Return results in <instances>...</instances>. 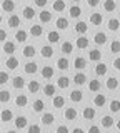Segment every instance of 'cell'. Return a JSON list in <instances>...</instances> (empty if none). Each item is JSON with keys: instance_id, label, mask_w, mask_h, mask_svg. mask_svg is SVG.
Instances as JSON below:
<instances>
[{"instance_id": "obj_5", "label": "cell", "mask_w": 120, "mask_h": 133, "mask_svg": "<svg viewBox=\"0 0 120 133\" xmlns=\"http://www.w3.org/2000/svg\"><path fill=\"white\" fill-rule=\"evenodd\" d=\"M0 120L5 122V123L12 122V120H14V111H12L10 108H3V110L0 111Z\"/></svg>"}, {"instance_id": "obj_61", "label": "cell", "mask_w": 120, "mask_h": 133, "mask_svg": "<svg viewBox=\"0 0 120 133\" xmlns=\"http://www.w3.org/2000/svg\"><path fill=\"white\" fill-rule=\"evenodd\" d=\"M72 2H75V3H77V2H80V0H72Z\"/></svg>"}, {"instance_id": "obj_55", "label": "cell", "mask_w": 120, "mask_h": 133, "mask_svg": "<svg viewBox=\"0 0 120 133\" xmlns=\"http://www.w3.org/2000/svg\"><path fill=\"white\" fill-rule=\"evenodd\" d=\"M100 3V0H87V5L89 7H97Z\"/></svg>"}, {"instance_id": "obj_6", "label": "cell", "mask_w": 120, "mask_h": 133, "mask_svg": "<svg viewBox=\"0 0 120 133\" xmlns=\"http://www.w3.org/2000/svg\"><path fill=\"white\" fill-rule=\"evenodd\" d=\"M68 98L72 100L73 103H80L82 100H84V91L82 90H72L70 95H68Z\"/></svg>"}, {"instance_id": "obj_10", "label": "cell", "mask_w": 120, "mask_h": 133, "mask_svg": "<svg viewBox=\"0 0 120 133\" xmlns=\"http://www.w3.org/2000/svg\"><path fill=\"white\" fill-rule=\"evenodd\" d=\"M95 115H97V111H95V108H92V107H85L84 111H82V116H84V120H93Z\"/></svg>"}, {"instance_id": "obj_15", "label": "cell", "mask_w": 120, "mask_h": 133, "mask_svg": "<svg viewBox=\"0 0 120 133\" xmlns=\"http://www.w3.org/2000/svg\"><path fill=\"white\" fill-rule=\"evenodd\" d=\"M102 22H103V17H102V14H98V12H93V14L90 15V23L95 25V27H100Z\"/></svg>"}, {"instance_id": "obj_20", "label": "cell", "mask_w": 120, "mask_h": 133, "mask_svg": "<svg viewBox=\"0 0 120 133\" xmlns=\"http://www.w3.org/2000/svg\"><path fill=\"white\" fill-rule=\"evenodd\" d=\"M55 27L59 28L60 32L67 30V28H68V20L65 18V17H59V18H57V22H55Z\"/></svg>"}, {"instance_id": "obj_46", "label": "cell", "mask_w": 120, "mask_h": 133, "mask_svg": "<svg viewBox=\"0 0 120 133\" xmlns=\"http://www.w3.org/2000/svg\"><path fill=\"white\" fill-rule=\"evenodd\" d=\"M10 98H12V95H10L9 90H2L0 91V103H9Z\"/></svg>"}, {"instance_id": "obj_7", "label": "cell", "mask_w": 120, "mask_h": 133, "mask_svg": "<svg viewBox=\"0 0 120 133\" xmlns=\"http://www.w3.org/2000/svg\"><path fill=\"white\" fill-rule=\"evenodd\" d=\"M77 110L73 107H68V108H65V111H64V116H65V120H68V122H73V120H77Z\"/></svg>"}, {"instance_id": "obj_49", "label": "cell", "mask_w": 120, "mask_h": 133, "mask_svg": "<svg viewBox=\"0 0 120 133\" xmlns=\"http://www.w3.org/2000/svg\"><path fill=\"white\" fill-rule=\"evenodd\" d=\"M9 80H10L9 72H7V70H2V72H0V85H5Z\"/></svg>"}, {"instance_id": "obj_8", "label": "cell", "mask_w": 120, "mask_h": 133, "mask_svg": "<svg viewBox=\"0 0 120 133\" xmlns=\"http://www.w3.org/2000/svg\"><path fill=\"white\" fill-rule=\"evenodd\" d=\"M73 30H75L78 35H85L87 30H89V27H87V22H84V20H78V22L75 23V27H73Z\"/></svg>"}, {"instance_id": "obj_17", "label": "cell", "mask_w": 120, "mask_h": 133, "mask_svg": "<svg viewBox=\"0 0 120 133\" xmlns=\"http://www.w3.org/2000/svg\"><path fill=\"white\" fill-rule=\"evenodd\" d=\"M105 103H107V97L103 93H97L93 97V105L95 107H100L102 108V107H105Z\"/></svg>"}, {"instance_id": "obj_35", "label": "cell", "mask_w": 120, "mask_h": 133, "mask_svg": "<svg viewBox=\"0 0 120 133\" xmlns=\"http://www.w3.org/2000/svg\"><path fill=\"white\" fill-rule=\"evenodd\" d=\"M27 37H28V33H27L25 30H22V28L15 32V40H17L18 43H23V42H27Z\"/></svg>"}, {"instance_id": "obj_31", "label": "cell", "mask_w": 120, "mask_h": 133, "mask_svg": "<svg viewBox=\"0 0 120 133\" xmlns=\"http://www.w3.org/2000/svg\"><path fill=\"white\" fill-rule=\"evenodd\" d=\"M40 55H42L43 58H52V57H53V48H52V45H43L42 50H40Z\"/></svg>"}, {"instance_id": "obj_52", "label": "cell", "mask_w": 120, "mask_h": 133, "mask_svg": "<svg viewBox=\"0 0 120 133\" xmlns=\"http://www.w3.org/2000/svg\"><path fill=\"white\" fill-rule=\"evenodd\" d=\"M47 2H48V0H34V5L43 8V7H47Z\"/></svg>"}, {"instance_id": "obj_41", "label": "cell", "mask_w": 120, "mask_h": 133, "mask_svg": "<svg viewBox=\"0 0 120 133\" xmlns=\"http://www.w3.org/2000/svg\"><path fill=\"white\" fill-rule=\"evenodd\" d=\"M100 123H102L103 128H110V127H113V118H112L110 115H103L102 120H100Z\"/></svg>"}, {"instance_id": "obj_64", "label": "cell", "mask_w": 120, "mask_h": 133, "mask_svg": "<svg viewBox=\"0 0 120 133\" xmlns=\"http://www.w3.org/2000/svg\"><path fill=\"white\" fill-rule=\"evenodd\" d=\"M47 133H48V131H47Z\"/></svg>"}, {"instance_id": "obj_27", "label": "cell", "mask_w": 120, "mask_h": 133, "mask_svg": "<svg viewBox=\"0 0 120 133\" xmlns=\"http://www.w3.org/2000/svg\"><path fill=\"white\" fill-rule=\"evenodd\" d=\"M60 50H62V53H65V55H70V53L73 52V43L68 42V40H65L64 43L60 45Z\"/></svg>"}, {"instance_id": "obj_56", "label": "cell", "mask_w": 120, "mask_h": 133, "mask_svg": "<svg viewBox=\"0 0 120 133\" xmlns=\"http://www.w3.org/2000/svg\"><path fill=\"white\" fill-rule=\"evenodd\" d=\"M5 40H7V32L0 28V42H2V43H3V42H5Z\"/></svg>"}, {"instance_id": "obj_29", "label": "cell", "mask_w": 120, "mask_h": 133, "mask_svg": "<svg viewBox=\"0 0 120 133\" xmlns=\"http://www.w3.org/2000/svg\"><path fill=\"white\" fill-rule=\"evenodd\" d=\"M22 15H23V18H25V20H32L35 17V8L34 7H23Z\"/></svg>"}, {"instance_id": "obj_12", "label": "cell", "mask_w": 120, "mask_h": 133, "mask_svg": "<svg viewBox=\"0 0 120 133\" xmlns=\"http://www.w3.org/2000/svg\"><path fill=\"white\" fill-rule=\"evenodd\" d=\"M87 47H89V38H87V37H84V35H80V37L75 40V48H78V50H85Z\"/></svg>"}, {"instance_id": "obj_47", "label": "cell", "mask_w": 120, "mask_h": 133, "mask_svg": "<svg viewBox=\"0 0 120 133\" xmlns=\"http://www.w3.org/2000/svg\"><path fill=\"white\" fill-rule=\"evenodd\" d=\"M109 108H110L112 113H118V111H120V100H112Z\"/></svg>"}, {"instance_id": "obj_62", "label": "cell", "mask_w": 120, "mask_h": 133, "mask_svg": "<svg viewBox=\"0 0 120 133\" xmlns=\"http://www.w3.org/2000/svg\"><path fill=\"white\" fill-rule=\"evenodd\" d=\"M0 60H2V58H0Z\"/></svg>"}, {"instance_id": "obj_2", "label": "cell", "mask_w": 120, "mask_h": 133, "mask_svg": "<svg viewBox=\"0 0 120 133\" xmlns=\"http://www.w3.org/2000/svg\"><path fill=\"white\" fill-rule=\"evenodd\" d=\"M18 65H20L18 58H15L14 55H10V57L5 60V66H7V70H17V68H18Z\"/></svg>"}, {"instance_id": "obj_42", "label": "cell", "mask_w": 120, "mask_h": 133, "mask_svg": "<svg viewBox=\"0 0 120 133\" xmlns=\"http://www.w3.org/2000/svg\"><path fill=\"white\" fill-rule=\"evenodd\" d=\"M53 122H55V116H53V113H50V111L42 113V123L43 125H52Z\"/></svg>"}, {"instance_id": "obj_59", "label": "cell", "mask_w": 120, "mask_h": 133, "mask_svg": "<svg viewBox=\"0 0 120 133\" xmlns=\"http://www.w3.org/2000/svg\"><path fill=\"white\" fill-rule=\"evenodd\" d=\"M7 133H17V130H9Z\"/></svg>"}, {"instance_id": "obj_39", "label": "cell", "mask_w": 120, "mask_h": 133, "mask_svg": "<svg viewBox=\"0 0 120 133\" xmlns=\"http://www.w3.org/2000/svg\"><path fill=\"white\" fill-rule=\"evenodd\" d=\"M115 8H117V2L115 0H105L103 2V10L105 12H115Z\"/></svg>"}, {"instance_id": "obj_19", "label": "cell", "mask_w": 120, "mask_h": 133, "mask_svg": "<svg viewBox=\"0 0 120 133\" xmlns=\"http://www.w3.org/2000/svg\"><path fill=\"white\" fill-rule=\"evenodd\" d=\"M2 10L7 12V14H12L15 10V2L14 0H3L2 2Z\"/></svg>"}, {"instance_id": "obj_34", "label": "cell", "mask_w": 120, "mask_h": 133, "mask_svg": "<svg viewBox=\"0 0 120 133\" xmlns=\"http://www.w3.org/2000/svg\"><path fill=\"white\" fill-rule=\"evenodd\" d=\"M89 80V78H87V75L85 73H75L73 75V83H75V85H85V82Z\"/></svg>"}, {"instance_id": "obj_9", "label": "cell", "mask_w": 120, "mask_h": 133, "mask_svg": "<svg viewBox=\"0 0 120 133\" xmlns=\"http://www.w3.org/2000/svg\"><path fill=\"white\" fill-rule=\"evenodd\" d=\"M52 105L60 110V108L65 107V98L62 97V95H53V97H52Z\"/></svg>"}, {"instance_id": "obj_54", "label": "cell", "mask_w": 120, "mask_h": 133, "mask_svg": "<svg viewBox=\"0 0 120 133\" xmlns=\"http://www.w3.org/2000/svg\"><path fill=\"white\" fill-rule=\"evenodd\" d=\"M87 133H100V127H97V125H92V127L89 128V131Z\"/></svg>"}, {"instance_id": "obj_33", "label": "cell", "mask_w": 120, "mask_h": 133, "mask_svg": "<svg viewBox=\"0 0 120 133\" xmlns=\"http://www.w3.org/2000/svg\"><path fill=\"white\" fill-rule=\"evenodd\" d=\"M40 73H42V77L45 78V80H50V78L53 77V73H55V70H53V66H43V68H42V72H40Z\"/></svg>"}, {"instance_id": "obj_50", "label": "cell", "mask_w": 120, "mask_h": 133, "mask_svg": "<svg viewBox=\"0 0 120 133\" xmlns=\"http://www.w3.org/2000/svg\"><path fill=\"white\" fill-rule=\"evenodd\" d=\"M27 133H42V131H40V125H37V123L28 125V127H27Z\"/></svg>"}, {"instance_id": "obj_1", "label": "cell", "mask_w": 120, "mask_h": 133, "mask_svg": "<svg viewBox=\"0 0 120 133\" xmlns=\"http://www.w3.org/2000/svg\"><path fill=\"white\" fill-rule=\"evenodd\" d=\"M28 127V120L25 115H18L17 118H15V128L17 130H23V128Z\"/></svg>"}, {"instance_id": "obj_28", "label": "cell", "mask_w": 120, "mask_h": 133, "mask_svg": "<svg viewBox=\"0 0 120 133\" xmlns=\"http://www.w3.org/2000/svg\"><path fill=\"white\" fill-rule=\"evenodd\" d=\"M87 66V60L84 57H77V58H73V68H77V70H84Z\"/></svg>"}, {"instance_id": "obj_23", "label": "cell", "mask_w": 120, "mask_h": 133, "mask_svg": "<svg viewBox=\"0 0 120 133\" xmlns=\"http://www.w3.org/2000/svg\"><path fill=\"white\" fill-rule=\"evenodd\" d=\"M100 58H102V52L98 48H92L89 52V60L90 62H100Z\"/></svg>"}, {"instance_id": "obj_16", "label": "cell", "mask_w": 120, "mask_h": 133, "mask_svg": "<svg viewBox=\"0 0 120 133\" xmlns=\"http://www.w3.org/2000/svg\"><path fill=\"white\" fill-rule=\"evenodd\" d=\"M57 68L59 70H68L70 68V62H68V58L67 57H60L59 60H57Z\"/></svg>"}, {"instance_id": "obj_32", "label": "cell", "mask_w": 120, "mask_h": 133, "mask_svg": "<svg viewBox=\"0 0 120 133\" xmlns=\"http://www.w3.org/2000/svg\"><path fill=\"white\" fill-rule=\"evenodd\" d=\"M65 0H55L53 2V5H52V8H53V12H57V14H62V12L65 10Z\"/></svg>"}, {"instance_id": "obj_40", "label": "cell", "mask_w": 120, "mask_h": 133, "mask_svg": "<svg viewBox=\"0 0 120 133\" xmlns=\"http://www.w3.org/2000/svg\"><path fill=\"white\" fill-rule=\"evenodd\" d=\"M12 85H14V88L22 90L23 87H25V80H23V77H15L14 80H12Z\"/></svg>"}, {"instance_id": "obj_58", "label": "cell", "mask_w": 120, "mask_h": 133, "mask_svg": "<svg viewBox=\"0 0 120 133\" xmlns=\"http://www.w3.org/2000/svg\"><path fill=\"white\" fill-rule=\"evenodd\" d=\"M115 127H117V130H118V131H120V118H118V120H117V122H115Z\"/></svg>"}, {"instance_id": "obj_51", "label": "cell", "mask_w": 120, "mask_h": 133, "mask_svg": "<svg viewBox=\"0 0 120 133\" xmlns=\"http://www.w3.org/2000/svg\"><path fill=\"white\" fill-rule=\"evenodd\" d=\"M55 133H70V130H68L67 125H59V127H57V131H55Z\"/></svg>"}, {"instance_id": "obj_45", "label": "cell", "mask_w": 120, "mask_h": 133, "mask_svg": "<svg viewBox=\"0 0 120 133\" xmlns=\"http://www.w3.org/2000/svg\"><path fill=\"white\" fill-rule=\"evenodd\" d=\"M68 85H70L68 77H59V80H57V87L59 88H68Z\"/></svg>"}, {"instance_id": "obj_14", "label": "cell", "mask_w": 120, "mask_h": 133, "mask_svg": "<svg viewBox=\"0 0 120 133\" xmlns=\"http://www.w3.org/2000/svg\"><path fill=\"white\" fill-rule=\"evenodd\" d=\"M32 110H34V113H43V110H45V102L43 100H35L34 102V105H32Z\"/></svg>"}, {"instance_id": "obj_13", "label": "cell", "mask_w": 120, "mask_h": 133, "mask_svg": "<svg viewBox=\"0 0 120 133\" xmlns=\"http://www.w3.org/2000/svg\"><path fill=\"white\" fill-rule=\"evenodd\" d=\"M105 87H107V90H110V91L117 90V88H118V78H115V77H109V78H107Z\"/></svg>"}, {"instance_id": "obj_24", "label": "cell", "mask_w": 120, "mask_h": 133, "mask_svg": "<svg viewBox=\"0 0 120 133\" xmlns=\"http://www.w3.org/2000/svg\"><path fill=\"white\" fill-rule=\"evenodd\" d=\"M22 53H23V57H27V58H34L35 57V53H37V50L34 45H25L22 50Z\"/></svg>"}, {"instance_id": "obj_57", "label": "cell", "mask_w": 120, "mask_h": 133, "mask_svg": "<svg viewBox=\"0 0 120 133\" xmlns=\"http://www.w3.org/2000/svg\"><path fill=\"white\" fill-rule=\"evenodd\" d=\"M70 133H85V131H84V128H80V127H77V128H73V130H72V131H70Z\"/></svg>"}, {"instance_id": "obj_4", "label": "cell", "mask_w": 120, "mask_h": 133, "mask_svg": "<svg viewBox=\"0 0 120 133\" xmlns=\"http://www.w3.org/2000/svg\"><path fill=\"white\" fill-rule=\"evenodd\" d=\"M2 50H3V53L14 55V53H15V50H17V47H15V43H14V42L5 40V42H3V45H2Z\"/></svg>"}, {"instance_id": "obj_38", "label": "cell", "mask_w": 120, "mask_h": 133, "mask_svg": "<svg viewBox=\"0 0 120 133\" xmlns=\"http://www.w3.org/2000/svg\"><path fill=\"white\" fill-rule=\"evenodd\" d=\"M102 85H100V80H90L89 82V90L92 91V93H97V91H100Z\"/></svg>"}, {"instance_id": "obj_43", "label": "cell", "mask_w": 120, "mask_h": 133, "mask_svg": "<svg viewBox=\"0 0 120 133\" xmlns=\"http://www.w3.org/2000/svg\"><path fill=\"white\" fill-rule=\"evenodd\" d=\"M39 18H40V22H42V23H48L52 20V14L48 10H42L39 14Z\"/></svg>"}, {"instance_id": "obj_48", "label": "cell", "mask_w": 120, "mask_h": 133, "mask_svg": "<svg viewBox=\"0 0 120 133\" xmlns=\"http://www.w3.org/2000/svg\"><path fill=\"white\" fill-rule=\"evenodd\" d=\"M110 52H112V53H120V40H112V43H110Z\"/></svg>"}, {"instance_id": "obj_37", "label": "cell", "mask_w": 120, "mask_h": 133, "mask_svg": "<svg viewBox=\"0 0 120 133\" xmlns=\"http://www.w3.org/2000/svg\"><path fill=\"white\" fill-rule=\"evenodd\" d=\"M68 15L72 17V18H78V17L82 15V8L78 7V5H72L68 8Z\"/></svg>"}, {"instance_id": "obj_22", "label": "cell", "mask_w": 120, "mask_h": 133, "mask_svg": "<svg viewBox=\"0 0 120 133\" xmlns=\"http://www.w3.org/2000/svg\"><path fill=\"white\" fill-rule=\"evenodd\" d=\"M42 91H43V95L45 97H53V95L57 93V87L55 85H52V83H47V85L42 88Z\"/></svg>"}, {"instance_id": "obj_36", "label": "cell", "mask_w": 120, "mask_h": 133, "mask_svg": "<svg viewBox=\"0 0 120 133\" xmlns=\"http://www.w3.org/2000/svg\"><path fill=\"white\" fill-rule=\"evenodd\" d=\"M27 103H28V98H27V95H22L20 93L17 98H15V105H17L18 108H23V107H27Z\"/></svg>"}, {"instance_id": "obj_60", "label": "cell", "mask_w": 120, "mask_h": 133, "mask_svg": "<svg viewBox=\"0 0 120 133\" xmlns=\"http://www.w3.org/2000/svg\"><path fill=\"white\" fill-rule=\"evenodd\" d=\"M2 20H3V18H2V15H0V23H2Z\"/></svg>"}, {"instance_id": "obj_21", "label": "cell", "mask_w": 120, "mask_h": 133, "mask_svg": "<svg viewBox=\"0 0 120 133\" xmlns=\"http://www.w3.org/2000/svg\"><path fill=\"white\" fill-rule=\"evenodd\" d=\"M28 33H30L32 37H42L43 35V27H42V25H39V23L32 25L30 30H28Z\"/></svg>"}, {"instance_id": "obj_18", "label": "cell", "mask_w": 120, "mask_h": 133, "mask_svg": "<svg viewBox=\"0 0 120 133\" xmlns=\"http://www.w3.org/2000/svg\"><path fill=\"white\" fill-rule=\"evenodd\" d=\"M47 40L50 42V43H59L60 42V32L59 30H50L47 33Z\"/></svg>"}, {"instance_id": "obj_11", "label": "cell", "mask_w": 120, "mask_h": 133, "mask_svg": "<svg viewBox=\"0 0 120 133\" xmlns=\"http://www.w3.org/2000/svg\"><path fill=\"white\" fill-rule=\"evenodd\" d=\"M37 70H39V65H37L35 62H28V63H25V66H23V72L27 75H35Z\"/></svg>"}, {"instance_id": "obj_44", "label": "cell", "mask_w": 120, "mask_h": 133, "mask_svg": "<svg viewBox=\"0 0 120 133\" xmlns=\"http://www.w3.org/2000/svg\"><path fill=\"white\" fill-rule=\"evenodd\" d=\"M27 88H28L30 93H37V91L40 90V83L37 82V80H30V82L27 83Z\"/></svg>"}, {"instance_id": "obj_26", "label": "cell", "mask_w": 120, "mask_h": 133, "mask_svg": "<svg viewBox=\"0 0 120 133\" xmlns=\"http://www.w3.org/2000/svg\"><path fill=\"white\" fill-rule=\"evenodd\" d=\"M107 28H109L110 32H118V28H120V20H118V18H110L109 22H107Z\"/></svg>"}, {"instance_id": "obj_30", "label": "cell", "mask_w": 120, "mask_h": 133, "mask_svg": "<svg viewBox=\"0 0 120 133\" xmlns=\"http://www.w3.org/2000/svg\"><path fill=\"white\" fill-rule=\"evenodd\" d=\"M93 42H95L97 45H105V43H107V35H105L103 32H97V33L93 35Z\"/></svg>"}, {"instance_id": "obj_53", "label": "cell", "mask_w": 120, "mask_h": 133, "mask_svg": "<svg viewBox=\"0 0 120 133\" xmlns=\"http://www.w3.org/2000/svg\"><path fill=\"white\" fill-rule=\"evenodd\" d=\"M112 65H113V68H115V70H118V72H120V57L113 58V60H112Z\"/></svg>"}, {"instance_id": "obj_25", "label": "cell", "mask_w": 120, "mask_h": 133, "mask_svg": "<svg viewBox=\"0 0 120 133\" xmlns=\"http://www.w3.org/2000/svg\"><path fill=\"white\" fill-rule=\"evenodd\" d=\"M7 23H9V27H12V28H18L20 27V17L15 15V14H12L9 17V20H7Z\"/></svg>"}, {"instance_id": "obj_63", "label": "cell", "mask_w": 120, "mask_h": 133, "mask_svg": "<svg viewBox=\"0 0 120 133\" xmlns=\"http://www.w3.org/2000/svg\"><path fill=\"white\" fill-rule=\"evenodd\" d=\"M118 2H120V0H118Z\"/></svg>"}, {"instance_id": "obj_3", "label": "cell", "mask_w": 120, "mask_h": 133, "mask_svg": "<svg viewBox=\"0 0 120 133\" xmlns=\"http://www.w3.org/2000/svg\"><path fill=\"white\" fill-rule=\"evenodd\" d=\"M107 72H109V66H107V63L98 62V63L95 65V75H97V77H105Z\"/></svg>"}]
</instances>
